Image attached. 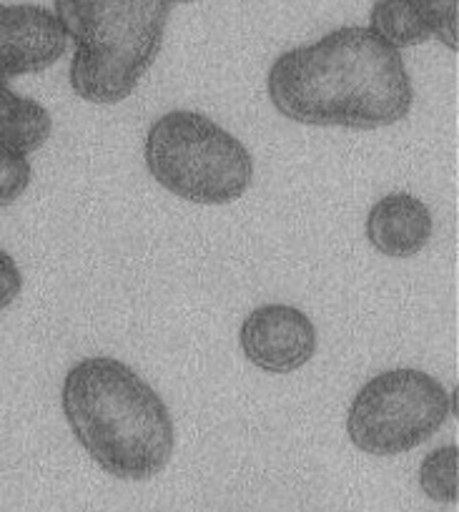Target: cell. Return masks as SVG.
Instances as JSON below:
<instances>
[{"label": "cell", "instance_id": "9c48e42d", "mask_svg": "<svg viewBox=\"0 0 459 512\" xmlns=\"http://www.w3.org/2000/svg\"><path fill=\"white\" fill-rule=\"evenodd\" d=\"M432 229L434 221L429 206L407 191L382 196L369 209L364 224L369 244L389 259L417 256L427 246Z\"/></svg>", "mask_w": 459, "mask_h": 512}, {"label": "cell", "instance_id": "3957f363", "mask_svg": "<svg viewBox=\"0 0 459 512\" xmlns=\"http://www.w3.org/2000/svg\"><path fill=\"white\" fill-rule=\"evenodd\" d=\"M73 41L68 81L83 101L111 106L131 96L164 43L166 0H53Z\"/></svg>", "mask_w": 459, "mask_h": 512}, {"label": "cell", "instance_id": "7c38bea8", "mask_svg": "<svg viewBox=\"0 0 459 512\" xmlns=\"http://www.w3.org/2000/svg\"><path fill=\"white\" fill-rule=\"evenodd\" d=\"M412 6L417 8L429 38L434 36L439 43H444L449 51H457V0H412Z\"/></svg>", "mask_w": 459, "mask_h": 512}, {"label": "cell", "instance_id": "5bb4252c", "mask_svg": "<svg viewBox=\"0 0 459 512\" xmlns=\"http://www.w3.org/2000/svg\"><path fill=\"white\" fill-rule=\"evenodd\" d=\"M169 6H176V3H194V0H166Z\"/></svg>", "mask_w": 459, "mask_h": 512}, {"label": "cell", "instance_id": "6da1fadb", "mask_svg": "<svg viewBox=\"0 0 459 512\" xmlns=\"http://www.w3.org/2000/svg\"><path fill=\"white\" fill-rule=\"evenodd\" d=\"M266 93L289 121L357 131L399 123L414 101L402 53L367 26L337 28L281 53L269 68Z\"/></svg>", "mask_w": 459, "mask_h": 512}, {"label": "cell", "instance_id": "8fae6325", "mask_svg": "<svg viewBox=\"0 0 459 512\" xmlns=\"http://www.w3.org/2000/svg\"><path fill=\"white\" fill-rule=\"evenodd\" d=\"M459 450L457 445H444L429 452L419 465V487L424 495L442 505H454L459 497L457 482Z\"/></svg>", "mask_w": 459, "mask_h": 512}, {"label": "cell", "instance_id": "ba28073f", "mask_svg": "<svg viewBox=\"0 0 459 512\" xmlns=\"http://www.w3.org/2000/svg\"><path fill=\"white\" fill-rule=\"evenodd\" d=\"M53 131V118L36 98L0 88V209L23 196L33 179L28 156L41 149Z\"/></svg>", "mask_w": 459, "mask_h": 512}, {"label": "cell", "instance_id": "7a4b0ae2", "mask_svg": "<svg viewBox=\"0 0 459 512\" xmlns=\"http://www.w3.org/2000/svg\"><path fill=\"white\" fill-rule=\"evenodd\" d=\"M61 407L86 455L116 480H151L169 465L176 430L164 397L116 357H86L63 377Z\"/></svg>", "mask_w": 459, "mask_h": 512}, {"label": "cell", "instance_id": "5b68a950", "mask_svg": "<svg viewBox=\"0 0 459 512\" xmlns=\"http://www.w3.org/2000/svg\"><path fill=\"white\" fill-rule=\"evenodd\" d=\"M452 415L449 392L422 369H389L369 379L347 412V435L372 457H397L424 445Z\"/></svg>", "mask_w": 459, "mask_h": 512}, {"label": "cell", "instance_id": "4fadbf2b", "mask_svg": "<svg viewBox=\"0 0 459 512\" xmlns=\"http://www.w3.org/2000/svg\"><path fill=\"white\" fill-rule=\"evenodd\" d=\"M23 292V274L16 259L0 246V312L11 307Z\"/></svg>", "mask_w": 459, "mask_h": 512}, {"label": "cell", "instance_id": "52a82bcc", "mask_svg": "<svg viewBox=\"0 0 459 512\" xmlns=\"http://www.w3.org/2000/svg\"><path fill=\"white\" fill-rule=\"evenodd\" d=\"M68 36L56 13L33 3H0V88L61 61Z\"/></svg>", "mask_w": 459, "mask_h": 512}, {"label": "cell", "instance_id": "277c9868", "mask_svg": "<svg viewBox=\"0 0 459 512\" xmlns=\"http://www.w3.org/2000/svg\"><path fill=\"white\" fill-rule=\"evenodd\" d=\"M148 174L191 204L239 201L254 179L249 149L199 111H169L151 123L143 144Z\"/></svg>", "mask_w": 459, "mask_h": 512}, {"label": "cell", "instance_id": "30bf717a", "mask_svg": "<svg viewBox=\"0 0 459 512\" xmlns=\"http://www.w3.org/2000/svg\"><path fill=\"white\" fill-rule=\"evenodd\" d=\"M367 28L397 51L419 46L429 38L412 0H377L369 13Z\"/></svg>", "mask_w": 459, "mask_h": 512}, {"label": "cell", "instance_id": "8992f818", "mask_svg": "<svg viewBox=\"0 0 459 512\" xmlns=\"http://www.w3.org/2000/svg\"><path fill=\"white\" fill-rule=\"evenodd\" d=\"M244 357L269 374H289L317 354V327L301 309L264 304L244 319L239 332Z\"/></svg>", "mask_w": 459, "mask_h": 512}]
</instances>
